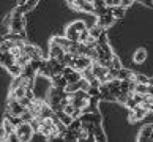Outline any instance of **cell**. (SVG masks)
<instances>
[{
    "label": "cell",
    "mask_w": 153,
    "mask_h": 142,
    "mask_svg": "<svg viewBox=\"0 0 153 142\" xmlns=\"http://www.w3.org/2000/svg\"><path fill=\"white\" fill-rule=\"evenodd\" d=\"M16 136H18V141H32L33 138V129L30 126V122H22L16 126Z\"/></svg>",
    "instance_id": "obj_1"
},
{
    "label": "cell",
    "mask_w": 153,
    "mask_h": 142,
    "mask_svg": "<svg viewBox=\"0 0 153 142\" xmlns=\"http://www.w3.org/2000/svg\"><path fill=\"white\" fill-rule=\"evenodd\" d=\"M90 65H92V59H90L88 55H76V59H74V62H73V68L74 70H77V71H84L85 68H88Z\"/></svg>",
    "instance_id": "obj_2"
},
{
    "label": "cell",
    "mask_w": 153,
    "mask_h": 142,
    "mask_svg": "<svg viewBox=\"0 0 153 142\" xmlns=\"http://www.w3.org/2000/svg\"><path fill=\"white\" fill-rule=\"evenodd\" d=\"M149 114V111L145 109L144 106H140V104H137L134 107V109H131L129 111V120H131L133 123L134 122H139V120H142V118Z\"/></svg>",
    "instance_id": "obj_3"
},
{
    "label": "cell",
    "mask_w": 153,
    "mask_h": 142,
    "mask_svg": "<svg viewBox=\"0 0 153 142\" xmlns=\"http://www.w3.org/2000/svg\"><path fill=\"white\" fill-rule=\"evenodd\" d=\"M24 52L30 57V60H41L43 59V54H41V51H39L38 48L35 46H32V44H27L25 43V46H24Z\"/></svg>",
    "instance_id": "obj_4"
},
{
    "label": "cell",
    "mask_w": 153,
    "mask_h": 142,
    "mask_svg": "<svg viewBox=\"0 0 153 142\" xmlns=\"http://www.w3.org/2000/svg\"><path fill=\"white\" fill-rule=\"evenodd\" d=\"M63 54H65V49L59 46V44H55L54 41H51V44H49V57H51V59L60 60L62 57H63Z\"/></svg>",
    "instance_id": "obj_5"
},
{
    "label": "cell",
    "mask_w": 153,
    "mask_h": 142,
    "mask_svg": "<svg viewBox=\"0 0 153 142\" xmlns=\"http://www.w3.org/2000/svg\"><path fill=\"white\" fill-rule=\"evenodd\" d=\"M114 21H115V18H114V14H112V11H109V13H106V14H101V16H98V24L101 25V27H111L112 24H114Z\"/></svg>",
    "instance_id": "obj_6"
},
{
    "label": "cell",
    "mask_w": 153,
    "mask_h": 142,
    "mask_svg": "<svg viewBox=\"0 0 153 142\" xmlns=\"http://www.w3.org/2000/svg\"><path fill=\"white\" fill-rule=\"evenodd\" d=\"M51 81H52V85L54 87H59V88H65L66 87V79L62 73H57V74H52L51 76Z\"/></svg>",
    "instance_id": "obj_7"
},
{
    "label": "cell",
    "mask_w": 153,
    "mask_h": 142,
    "mask_svg": "<svg viewBox=\"0 0 153 142\" xmlns=\"http://www.w3.org/2000/svg\"><path fill=\"white\" fill-rule=\"evenodd\" d=\"M136 74L131 71V70H126V68H120L117 73V79H120V81H125V79H129V81H134Z\"/></svg>",
    "instance_id": "obj_8"
},
{
    "label": "cell",
    "mask_w": 153,
    "mask_h": 142,
    "mask_svg": "<svg viewBox=\"0 0 153 142\" xmlns=\"http://www.w3.org/2000/svg\"><path fill=\"white\" fill-rule=\"evenodd\" d=\"M152 133H153V125H147V126H144L142 129H140L137 141H150Z\"/></svg>",
    "instance_id": "obj_9"
},
{
    "label": "cell",
    "mask_w": 153,
    "mask_h": 142,
    "mask_svg": "<svg viewBox=\"0 0 153 142\" xmlns=\"http://www.w3.org/2000/svg\"><path fill=\"white\" fill-rule=\"evenodd\" d=\"M65 36L70 39V41H73V43H76V41H79V32L76 30L73 25H68L66 27V32H65Z\"/></svg>",
    "instance_id": "obj_10"
},
{
    "label": "cell",
    "mask_w": 153,
    "mask_h": 142,
    "mask_svg": "<svg viewBox=\"0 0 153 142\" xmlns=\"http://www.w3.org/2000/svg\"><path fill=\"white\" fill-rule=\"evenodd\" d=\"M145 59H147V51H145L144 48L137 49V51L134 52V55H133V60H134V63H144V62H145Z\"/></svg>",
    "instance_id": "obj_11"
},
{
    "label": "cell",
    "mask_w": 153,
    "mask_h": 142,
    "mask_svg": "<svg viewBox=\"0 0 153 142\" xmlns=\"http://www.w3.org/2000/svg\"><path fill=\"white\" fill-rule=\"evenodd\" d=\"M52 41H54L55 44H59V46H62L65 51H68V48H70L71 43H73V41H70V39H68L66 36H54Z\"/></svg>",
    "instance_id": "obj_12"
},
{
    "label": "cell",
    "mask_w": 153,
    "mask_h": 142,
    "mask_svg": "<svg viewBox=\"0 0 153 142\" xmlns=\"http://www.w3.org/2000/svg\"><path fill=\"white\" fill-rule=\"evenodd\" d=\"M88 32H90V35H92L93 38H98V36L101 35V33L104 32V27H101V25L98 24V22H96L95 25H92V27L88 28Z\"/></svg>",
    "instance_id": "obj_13"
},
{
    "label": "cell",
    "mask_w": 153,
    "mask_h": 142,
    "mask_svg": "<svg viewBox=\"0 0 153 142\" xmlns=\"http://www.w3.org/2000/svg\"><path fill=\"white\" fill-rule=\"evenodd\" d=\"M125 10L126 8H123L122 5H117V7H111V11H112V14H114V18L115 19H122L123 16H125Z\"/></svg>",
    "instance_id": "obj_14"
},
{
    "label": "cell",
    "mask_w": 153,
    "mask_h": 142,
    "mask_svg": "<svg viewBox=\"0 0 153 142\" xmlns=\"http://www.w3.org/2000/svg\"><path fill=\"white\" fill-rule=\"evenodd\" d=\"M93 134H95V141H106V134L103 133V129L98 126V123L93 125Z\"/></svg>",
    "instance_id": "obj_15"
},
{
    "label": "cell",
    "mask_w": 153,
    "mask_h": 142,
    "mask_svg": "<svg viewBox=\"0 0 153 142\" xmlns=\"http://www.w3.org/2000/svg\"><path fill=\"white\" fill-rule=\"evenodd\" d=\"M134 92H137V93H140V95L149 93V84H140V82H136V85H134Z\"/></svg>",
    "instance_id": "obj_16"
},
{
    "label": "cell",
    "mask_w": 153,
    "mask_h": 142,
    "mask_svg": "<svg viewBox=\"0 0 153 142\" xmlns=\"http://www.w3.org/2000/svg\"><path fill=\"white\" fill-rule=\"evenodd\" d=\"M2 126L5 128V131H7V134H13V133L16 131V126H14V125L11 123L10 120H8V118H5V120H3Z\"/></svg>",
    "instance_id": "obj_17"
},
{
    "label": "cell",
    "mask_w": 153,
    "mask_h": 142,
    "mask_svg": "<svg viewBox=\"0 0 153 142\" xmlns=\"http://www.w3.org/2000/svg\"><path fill=\"white\" fill-rule=\"evenodd\" d=\"M7 70L10 71V74H13V77H14V76H19L22 73V66H19L18 63H13V65H10Z\"/></svg>",
    "instance_id": "obj_18"
},
{
    "label": "cell",
    "mask_w": 153,
    "mask_h": 142,
    "mask_svg": "<svg viewBox=\"0 0 153 142\" xmlns=\"http://www.w3.org/2000/svg\"><path fill=\"white\" fill-rule=\"evenodd\" d=\"M82 77H85V79H87V81L90 82V81H93V79H95L96 76L93 74V71H92V68H90V66H88V68H85V70H84V71H82Z\"/></svg>",
    "instance_id": "obj_19"
},
{
    "label": "cell",
    "mask_w": 153,
    "mask_h": 142,
    "mask_svg": "<svg viewBox=\"0 0 153 142\" xmlns=\"http://www.w3.org/2000/svg\"><path fill=\"white\" fill-rule=\"evenodd\" d=\"M123 104H125V106H126V107H128V109H129V111H131V109H134V107H136V106H137V103H136V100L133 98V96H131V95H128V98H126V101H125V103H123Z\"/></svg>",
    "instance_id": "obj_20"
},
{
    "label": "cell",
    "mask_w": 153,
    "mask_h": 142,
    "mask_svg": "<svg viewBox=\"0 0 153 142\" xmlns=\"http://www.w3.org/2000/svg\"><path fill=\"white\" fill-rule=\"evenodd\" d=\"M111 68H115V70H120V68H122V62H120V59H118L117 55H112V59H111Z\"/></svg>",
    "instance_id": "obj_21"
},
{
    "label": "cell",
    "mask_w": 153,
    "mask_h": 142,
    "mask_svg": "<svg viewBox=\"0 0 153 142\" xmlns=\"http://www.w3.org/2000/svg\"><path fill=\"white\" fill-rule=\"evenodd\" d=\"M21 118H22V122H30L33 118V115H32V112L29 109H24V112L21 114Z\"/></svg>",
    "instance_id": "obj_22"
},
{
    "label": "cell",
    "mask_w": 153,
    "mask_h": 142,
    "mask_svg": "<svg viewBox=\"0 0 153 142\" xmlns=\"http://www.w3.org/2000/svg\"><path fill=\"white\" fill-rule=\"evenodd\" d=\"M71 25L74 27V28H76L77 32H82L84 28H87V25H85V22H82V21H76V22H73Z\"/></svg>",
    "instance_id": "obj_23"
},
{
    "label": "cell",
    "mask_w": 153,
    "mask_h": 142,
    "mask_svg": "<svg viewBox=\"0 0 153 142\" xmlns=\"http://www.w3.org/2000/svg\"><path fill=\"white\" fill-rule=\"evenodd\" d=\"M87 93L90 96H96V98H100V88L98 87H92V85H90L88 90H87Z\"/></svg>",
    "instance_id": "obj_24"
},
{
    "label": "cell",
    "mask_w": 153,
    "mask_h": 142,
    "mask_svg": "<svg viewBox=\"0 0 153 142\" xmlns=\"http://www.w3.org/2000/svg\"><path fill=\"white\" fill-rule=\"evenodd\" d=\"M134 81H136V82H140V84H149L150 79L147 77V76H144V74H136Z\"/></svg>",
    "instance_id": "obj_25"
},
{
    "label": "cell",
    "mask_w": 153,
    "mask_h": 142,
    "mask_svg": "<svg viewBox=\"0 0 153 142\" xmlns=\"http://www.w3.org/2000/svg\"><path fill=\"white\" fill-rule=\"evenodd\" d=\"M90 35V32H88V28H84L82 32H79V43H84L87 39V36Z\"/></svg>",
    "instance_id": "obj_26"
},
{
    "label": "cell",
    "mask_w": 153,
    "mask_h": 142,
    "mask_svg": "<svg viewBox=\"0 0 153 142\" xmlns=\"http://www.w3.org/2000/svg\"><path fill=\"white\" fill-rule=\"evenodd\" d=\"M10 139V134H7L3 126H0V141H8Z\"/></svg>",
    "instance_id": "obj_27"
},
{
    "label": "cell",
    "mask_w": 153,
    "mask_h": 142,
    "mask_svg": "<svg viewBox=\"0 0 153 142\" xmlns=\"http://www.w3.org/2000/svg\"><path fill=\"white\" fill-rule=\"evenodd\" d=\"M36 3H38V0H27V2H25V5L29 7V10H30V11L36 7Z\"/></svg>",
    "instance_id": "obj_28"
},
{
    "label": "cell",
    "mask_w": 153,
    "mask_h": 142,
    "mask_svg": "<svg viewBox=\"0 0 153 142\" xmlns=\"http://www.w3.org/2000/svg\"><path fill=\"white\" fill-rule=\"evenodd\" d=\"M133 2H134V0H122L120 5L123 8H128V7H131V5H133Z\"/></svg>",
    "instance_id": "obj_29"
},
{
    "label": "cell",
    "mask_w": 153,
    "mask_h": 142,
    "mask_svg": "<svg viewBox=\"0 0 153 142\" xmlns=\"http://www.w3.org/2000/svg\"><path fill=\"white\" fill-rule=\"evenodd\" d=\"M5 54H7V52H3V51L0 49V65H2V63H3V60H5Z\"/></svg>",
    "instance_id": "obj_30"
},
{
    "label": "cell",
    "mask_w": 153,
    "mask_h": 142,
    "mask_svg": "<svg viewBox=\"0 0 153 142\" xmlns=\"http://www.w3.org/2000/svg\"><path fill=\"white\" fill-rule=\"evenodd\" d=\"M139 2H142V3H145L147 5V7H153V0H139Z\"/></svg>",
    "instance_id": "obj_31"
},
{
    "label": "cell",
    "mask_w": 153,
    "mask_h": 142,
    "mask_svg": "<svg viewBox=\"0 0 153 142\" xmlns=\"http://www.w3.org/2000/svg\"><path fill=\"white\" fill-rule=\"evenodd\" d=\"M104 2H106L107 7H112V5H114V0H104Z\"/></svg>",
    "instance_id": "obj_32"
},
{
    "label": "cell",
    "mask_w": 153,
    "mask_h": 142,
    "mask_svg": "<svg viewBox=\"0 0 153 142\" xmlns=\"http://www.w3.org/2000/svg\"><path fill=\"white\" fill-rule=\"evenodd\" d=\"M27 0H18V5H22V3H25Z\"/></svg>",
    "instance_id": "obj_33"
},
{
    "label": "cell",
    "mask_w": 153,
    "mask_h": 142,
    "mask_svg": "<svg viewBox=\"0 0 153 142\" xmlns=\"http://www.w3.org/2000/svg\"><path fill=\"white\" fill-rule=\"evenodd\" d=\"M149 84H152V85H153V77H150V82H149Z\"/></svg>",
    "instance_id": "obj_34"
},
{
    "label": "cell",
    "mask_w": 153,
    "mask_h": 142,
    "mask_svg": "<svg viewBox=\"0 0 153 142\" xmlns=\"http://www.w3.org/2000/svg\"><path fill=\"white\" fill-rule=\"evenodd\" d=\"M68 2H70V3H71V2H73V0H68Z\"/></svg>",
    "instance_id": "obj_35"
}]
</instances>
